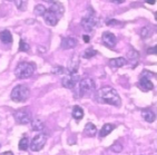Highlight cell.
Returning a JSON list of instances; mask_svg holds the SVG:
<instances>
[{
	"label": "cell",
	"instance_id": "obj_27",
	"mask_svg": "<svg viewBox=\"0 0 157 155\" xmlns=\"http://www.w3.org/2000/svg\"><path fill=\"white\" fill-rule=\"evenodd\" d=\"M28 50H29V45L24 39H20V41H19V52H28Z\"/></svg>",
	"mask_w": 157,
	"mask_h": 155
},
{
	"label": "cell",
	"instance_id": "obj_34",
	"mask_svg": "<svg viewBox=\"0 0 157 155\" xmlns=\"http://www.w3.org/2000/svg\"><path fill=\"white\" fill-rule=\"evenodd\" d=\"M85 43H89V36H84Z\"/></svg>",
	"mask_w": 157,
	"mask_h": 155
},
{
	"label": "cell",
	"instance_id": "obj_4",
	"mask_svg": "<svg viewBox=\"0 0 157 155\" xmlns=\"http://www.w3.org/2000/svg\"><path fill=\"white\" fill-rule=\"evenodd\" d=\"M95 88H96V84L91 78L86 77V78L82 79L79 83V93L82 97H87L91 93H94Z\"/></svg>",
	"mask_w": 157,
	"mask_h": 155
},
{
	"label": "cell",
	"instance_id": "obj_15",
	"mask_svg": "<svg viewBox=\"0 0 157 155\" xmlns=\"http://www.w3.org/2000/svg\"><path fill=\"white\" fill-rule=\"evenodd\" d=\"M127 64L126 58L124 57H118V58H113L109 60V66L113 67V68H119V67H123Z\"/></svg>",
	"mask_w": 157,
	"mask_h": 155
},
{
	"label": "cell",
	"instance_id": "obj_5",
	"mask_svg": "<svg viewBox=\"0 0 157 155\" xmlns=\"http://www.w3.org/2000/svg\"><path fill=\"white\" fill-rule=\"evenodd\" d=\"M13 117H15L16 122L21 125L29 124V123H31V121H33L31 113L29 112L28 108H20V110H16V112L13 113Z\"/></svg>",
	"mask_w": 157,
	"mask_h": 155
},
{
	"label": "cell",
	"instance_id": "obj_7",
	"mask_svg": "<svg viewBox=\"0 0 157 155\" xmlns=\"http://www.w3.org/2000/svg\"><path fill=\"white\" fill-rule=\"evenodd\" d=\"M46 142H47V136L45 134H38L36 136L33 137L30 142V149L33 152H38L40 149H44Z\"/></svg>",
	"mask_w": 157,
	"mask_h": 155
},
{
	"label": "cell",
	"instance_id": "obj_30",
	"mask_svg": "<svg viewBox=\"0 0 157 155\" xmlns=\"http://www.w3.org/2000/svg\"><path fill=\"white\" fill-rule=\"evenodd\" d=\"M52 72L54 74H56V75H61V74H63L66 70H65V68H63L61 66H56V67H54V68H52Z\"/></svg>",
	"mask_w": 157,
	"mask_h": 155
},
{
	"label": "cell",
	"instance_id": "obj_29",
	"mask_svg": "<svg viewBox=\"0 0 157 155\" xmlns=\"http://www.w3.org/2000/svg\"><path fill=\"white\" fill-rule=\"evenodd\" d=\"M15 5L19 10H22V11H24V10L26 9V7H27V1H18V0H16Z\"/></svg>",
	"mask_w": 157,
	"mask_h": 155
},
{
	"label": "cell",
	"instance_id": "obj_20",
	"mask_svg": "<svg viewBox=\"0 0 157 155\" xmlns=\"http://www.w3.org/2000/svg\"><path fill=\"white\" fill-rule=\"evenodd\" d=\"M73 117L76 119V121H80V119L84 117V110H82V107L78 106V105L74 106V108H73Z\"/></svg>",
	"mask_w": 157,
	"mask_h": 155
},
{
	"label": "cell",
	"instance_id": "obj_36",
	"mask_svg": "<svg viewBox=\"0 0 157 155\" xmlns=\"http://www.w3.org/2000/svg\"><path fill=\"white\" fill-rule=\"evenodd\" d=\"M113 2H115V3H121L123 1H113Z\"/></svg>",
	"mask_w": 157,
	"mask_h": 155
},
{
	"label": "cell",
	"instance_id": "obj_18",
	"mask_svg": "<svg viewBox=\"0 0 157 155\" xmlns=\"http://www.w3.org/2000/svg\"><path fill=\"white\" fill-rule=\"evenodd\" d=\"M142 116H143V118L145 119L146 122H148V123H153L155 119H156V115H155V113L151 112V110H143Z\"/></svg>",
	"mask_w": 157,
	"mask_h": 155
},
{
	"label": "cell",
	"instance_id": "obj_35",
	"mask_svg": "<svg viewBox=\"0 0 157 155\" xmlns=\"http://www.w3.org/2000/svg\"><path fill=\"white\" fill-rule=\"evenodd\" d=\"M147 3H149V5H154V3H156V1H155V0H149V1H147Z\"/></svg>",
	"mask_w": 157,
	"mask_h": 155
},
{
	"label": "cell",
	"instance_id": "obj_24",
	"mask_svg": "<svg viewBox=\"0 0 157 155\" xmlns=\"http://www.w3.org/2000/svg\"><path fill=\"white\" fill-rule=\"evenodd\" d=\"M153 33V28L151 26H146V27H143L142 30H140V36L146 38V37H149Z\"/></svg>",
	"mask_w": 157,
	"mask_h": 155
},
{
	"label": "cell",
	"instance_id": "obj_6",
	"mask_svg": "<svg viewBox=\"0 0 157 155\" xmlns=\"http://www.w3.org/2000/svg\"><path fill=\"white\" fill-rule=\"evenodd\" d=\"M79 75L77 73H68L67 75L63 76V78L61 79V84H63V87H66L68 89L74 88L76 86V84L79 82Z\"/></svg>",
	"mask_w": 157,
	"mask_h": 155
},
{
	"label": "cell",
	"instance_id": "obj_19",
	"mask_svg": "<svg viewBox=\"0 0 157 155\" xmlns=\"http://www.w3.org/2000/svg\"><path fill=\"white\" fill-rule=\"evenodd\" d=\"M0 40L3 44H10L12 43V35L9 30H3L0 33Z\"/></svg>",
	"mask_w": 157,
	"mask_h": 155
},
{
	"label": "cell",
	"instance_id": "obj_9",
	"mask_svg": "<svg viewBox=\"0 0 157 155\" xmlns=\"http://www.w3.org/2000/svg\"><path fill=\"white\" fill-rule=\"evenodd\" d=\"M103 43L105 44L107 47H114V46L117 44V38L113 33H109V31H105L103 33Z\"/></svg>",
	"mask_w": 157,
	"mask_h": 155
},
{
	"label": "cell",
	"instance_id": "obj_32",
	"mask_svg": "<svg viewBox=\"0 0 157 155\" xmlns=\"http://www.w3.org/2000/svg\"><path fill=\"white\" fill-rule=\"evenodd\" d=\"M147 52L148 54H156V46H155V47H151V49H148Z\"/></svg>",
	"mask_w": 157,
	"mask_h": 155
},
{
	"label": "cell",
	"instance_id": "obj_14",
	"mask_svg": "<svg viewBox=\"0 0 157 155\" xmlns=\"http://www.w3.org/2000/svg\"><path fill=\"white\" fill-rule=\"evenodd\" d=\"M138 59H139V54L136 52V50H134L132 49L129 52H128V55H127V63H130L132 66L135 67L138 63Z\"/></svg>",
	"mask_w": 157,
	"mask_h": 155
},
{
	"label": "cell",
	"instance_id": "obj_17",
	"mask_svg": "<svg viewBox=\"0 0 157 155\" xmlns=\"http://www.w3.org/2000/svg\"><path fill=\"white\" fill-rule=\"evenodd\" d=\"M114 128H115V126L113 124H105L103 127L100 128L99 137H106L107 135H109V134L114 131Z\"/></svg>",
	"mask_w": 157,
	"mask_h": 155
},
{
	"label": "cell",
	"instance_id": "obj_23",
	"mask_svg": "<svg viewBox=\"0 0 157 155\" xmlns=\"http://www.w3.org/2000/svg\"><path fill=\"white\" fill-rule=\"evenodd\" d=\"M95 55H97V50L95 48H93V47H90V48H87L86 50H85L84 52H82V57L86 58V59H89V58L94 57Z\"/></svg>",
	"mask_w": 157,
	"mask_h": 155
},
{
	"label": "cell",
	"instance_id": "obj_22",
	"mask_svg": "<svg viewBox=\"0 0 157 155\" xmlns=\"http://www.w3.org/2000/svg\"><path fill=\"white\" fill-rule=\"evenodd\" d=\"M31 127H33V131H38V132H41L44 130V124L40 119H33L31 121Z\"/></svg>",
	"mask_w": 157,
	"mask_h": 155
},
{
	"label": "cell",
	"instance_id": "obj_11",
	"mask_svg": "<svg viewBox=\"0 0 157 155\" xmlns=\"http://www.w3.org/2000/svg\"><path fill=\"white\" fill-rule=\"evenodd\" d=\"M49 10H50L58 19H60L61 17H63V12H65V8H63L61 2H52V7L49 8Z\"/></svg>",
	"mask_w": 157,
	"mask_h": 155
},
{
	"label": "cell",
	"instance_id": "obj_16",
	"mask_svg": "<svg viewBox=\"0 0 157 155\" xmlns=\"http://www.w3.org/2000/svg\"><path fill=\"white\" fill-rule=\"evenodd\" d=\"M79 66V58L78 56H73V58L69 60V64H68V72L69 73H77Z\"/></svg>",
	"mask_w": 157,
	"mask_h": 155
},
{
	"label": "cell",
	"instance_id": "obj_13",
	"mask_svg": "<svg viewBox=\"0 0 157 155\" xmlns=\"http://www.w3.org/2000/svg\"><path fill=\"white\" fill-rule=\"evenodd\" d=\"M77 45V39L75 37H67L61 40V48L63 49H71Z\"/></svg>",
	"mask_w": 157,
	"mask_h": 155
},
{
	"label": "cell",
	"instance_id": "obj_8",
	"mask_svg": "<svg viewBox=\"0 0 157 155\" xmlns=\"http://www.w3.org/2000/svg\"><path fill=\"white\" fill-rule=\"evenodd\" d=\"M82 25L87 31H90L91 29H94L95 26L97 25V18L95 17L93 10H91V12H88L87 15L82 18Z\"/></svg>",
	"mask_w": 157,
	"mask_h": 155
},
{
	"label": "cell",
	"instance_id": "obj_33",
	"mask_svg": "<svg viewBox=\"0 0 157 155\" xmlns=\"http://www.w3.org/2000/svg\"><path fill=\"white\" fill-rule=\"evenodd\" d=\"M0 155H13V153L12 152H10V151H7V152H3V153H1Z\"/></svg>",
	"mask_w": 157,
	"mask_h": 155
},
{
	"label": "cell",
	"instance_id": "obj_26",
	"mask_svg": "<svg viewBox=\"0 0 157 155\" xmlns=\"http://www.w3.org/2000/svg\"><path fill=\"white\" fill-rule=\"evenodd\" d=\"M46 8L42 5H37L36 7H35V10H33V12L36 14L37 16H44V14L46 12Z\"/></svg>",
	"mask_w": 157,
	"mask_h": 155
},
{
	"label": "cell",
	"instance_id": "obj_10",
	"mask_svg": "<svg viewBox=\"0 0 157 155\" xmlns=\"http://www.w3.org/2000/svg\"><path fill=\"white\" fill-rule=\"evenodd\" d=\"M137 86H138L139 88L142 89L143 91H151V89L154 88L153 83L149 80V78H148L147 76H144V75L140 77V79H139V82H138V84H137Z\"/></svg>",
	"mask_w": 157,
	"mask_h": 155
},
{
	"label": "cell",
	"instance_id": "obj_25",
	"mask_svg": "<svg viewBox=\"0 0 157 155\" xmlns=\"http://www.w3.org/2000/svg\"><path fill=\"white\" fill-rule=\"evenodd\" d=\"M19 149H21V151H26V149H28V147H29V141H28L27 137H22L20 140V142H19Z\"/></svg>",
	"mask_w": 157,
	"mask_h": 155
},
{
	"label": "cell",
	"instance_id": "obj_28",
	"mask_svg": "<svg viewBox=\"0 0 157 155\" xmlns=\"http://www.w3.org/2000/svg\"><path fill=\"white\" fill-rule=\"evenodd\" d=\"M110 149H112L113 152H115V153L121 152V149H123V146H121V143L116 142V143H114L112 146H110Z\"/></svg>",
	"mask_w": 157,
	"mask_h": 155
},
{
	"label": "cell",
	"instance_id": "obj_21",
	"mask_svg": "<svg viewBox=\"0 0 157 155\" xmlns=\"http://www.w3.org/2000/svg\"><path fill=\"white\" fill-rule=\"evenodd\" d=\"M84 131L87 136H94L97 132V128H96V126H95V124H93V123H87L86 126H85Z\"/></svg>",
	"mask_w": 157,
	"mask_h": 155
},
{
	"label": "cell",
	"instance_id": "obj_12",
	"mask_svg": "<svg viewBox=\"0 0 157 155\" xmlns=\"http://www.w3.org/2000/svg\"><path fill=\"white\" fill-rule=\"evenodd\" d=\"M44 19H45L46 24L49 26H56L58 24V20H59L49 9L46 10V12L44 14Z\"/></svg>",
	"mask_w": 157,
	"mask_h": 155
},
{
	"label": "cell",
	"instance_id": "obj_1",
	"mask_svg": "<svg viewBox=\"0 0 157 155\" xmlns=\"http://www.w3.org/2000/svg\"><path fill=\"white\" fill-rule=\"evenodd\" d=\"M96 98L99 103L108 104L113 106L119 107L121 105V99L118 95L117 91L113 87H103L96 93Z\"/></svg>",
	"mask_w": 157,
	"mask_h": 155
},
{
	"label": "cell",
	"instance_id": "obj_3",
	"mask_svg": "<svg viewBox=\"0 0 157 155\" xmlns=\"http://www.w3.org/2000/svg\"><path fill=\"white\" fill-rule=\"evenodd\" d=\"M30 95V89L26 85H17L15 88L11 91L10 97L15 103H22L29 98Z\"/></svg>",
	"mask_w": 157,
	"mask_h": 155
},
{
	"label": "cell",
	"instance_id": "obj_2",
	"mask_svg": "<svg viewBox=\"0 0 157 155\" xmlns=\"http://www.w3.org/2000/svg\"><path fill=\"white\" fill-rule=\"evenodd\" d=\"M35 72V65L27 61H22L17 65L15 69V75L18 79H26L33 76Z\"/></svg>",
	"mask_w": 157,
	"mask_h": 155
},
{
	"label": "cell",
	"instance_id": "obj_31",
	"mask_svg": "<svg viewBox=\"0 0 157 155\" xmlns=\"http://www.w3.org/2000/svg\"><path fill=\"white\" fill-rule=\"evenodd\" d=\"M106 25H108V26H119L121 22L118 21V20H115V19H110V20L106 22Z\"/></svg>",
	"mask_w": 157,
	"mask_h": 155
}]
</instances>
